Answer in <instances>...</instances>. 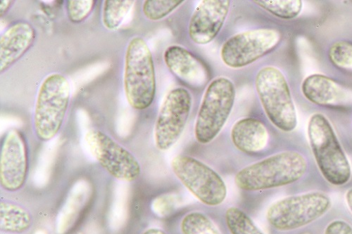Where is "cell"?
<instances>
[{
    "instance_id": "6da1fadb",
    "label": "cell",
    "mask_w": 352,
    "mask_h": 234,
    "mask_svg": "<svg viewBox=\"0 0 352 234\" xmlns=\"http://www.w3.org/2000/svg\"><path fill=\"white\" fill-rule=\"evenodd\" d=\"M308 169L306 158L296 151H285L241 169L234 183L241 190L258 191L294 184Z\"/></svg>"
},
{
    "instance_id": "7a4b0ae2",
    "label": "cell",
    "mask_w": 352,
    "mask_h": 234,
    "mask_svg": "<svg viewBox=\"0 0 352 234\" xmlns=\"http://www.w3.org/2000/svg\"><path fill=\"white\" fill-rule=\"evenodd\" d=\"M307 136L322 178L333 186L340 187L347 184L351 178V165L331 121L325 115L316 113L310 117Z\"/></svg>"
},
{
    "instance_id": "3957f363",
    "label": "cell",
    "mask_w": 352,
    "mask_h": 234,
    "mask_svg": "<svg viewBox=\"0 0 352 234\" xmlns=\"http://www.w3.org/2000/svg\"><path fill=\"white\" fill-rule=\"evenodd\" d=\"M124 86L129 105L142 110L149 108L156 95V74L153 54L141 37L129 42L125 55Z\"/></svg>"
},
{
    "instance_id": "277c9868",
    "label": "cell",
    "mask_w": 352,
    "mask_h": 234,
    "mask_svg": "<svg viewBox=\"0 0 352 234\" xmlns=\"http://www.w3.org/2000/svg\"><path fill=\"white\" fill-rule=\"evenodd\" d=\"M71 99V86L61 73L48 75L41 83L36 99L33 124L36 137L47 142L60 132Z\"/></svg>"
},
{
    "instance_id": "5b68a950",
    "label": "cell",
    "mask_w": 352,
    "mask_h": 234,
    "mask_svg": "<svg viewBox=\"0 0 352 234\" xmlns=\"http://www.w3.org/2000/svg\"><path fill=\"white\" fill-rule=\"evenodd\" d=\"M255 89L271 123L283 132L294 131L298 124L297 110L283 73L274 67L262 68L256 74Z\"/></svg>"
},
{
    "instance_id": "8992f818",
    "label": "cell",
    "mask_w": 352,
    "mask_h": 234,
    "mask_svg": "<svg viewBox=\"0 0 352 234\" xmlns=\"http://www.w3.org/2000/svg\"><path fill=\"white\" fill-rule=\"evenodd\" d=\"M332 207L329 194L310 191L280 199L270 207L267 219L280 231H289L305 227L324 216Z\"/></svg>"
},
{
    "instance_id": "52a82bcc",
    "label": "cell",
    "mask_w": 352,
    "mask_h": 234,
    "mask_svg": "<svg viewBox=\"0 0 352 234\" xmlns=\"http://www.w3.org/2000/svg\"><path fill=\"white\" fill-rule=\"evenodd\" d=\"M236 87L226 77L213 80L204 95L195 126V137L201 144L214 141L226 125L236 100Z\"/></svg>"
},
{
    "instance_id": "ba28073f",
    "label": "cell",
    "mask_w": 352,
    "mask_h": 234,
    "mask_svg": "<svg viewBox=\"0 0 352 234\" xmlns=\"http://www.w3.org/2000/svg\"><path fill=\"white\" fill-rule=\"evenodd\" d=\"M171 168L181 183L199 201L218 207L227 196V187L220 175L209 165L189 156L173 159Z\"/></svg>"
},
{
    "instance_id": "9c48e42d",
    "label": "cell",
    "mask_w": 352,
    "mask_h": 234,
    "mask_svg": "<svg viewBox=\"0 0 352 234\" xmlns=\"http://www.w3.org/2000/svg\"><path fill=\"white\" fill-rule=\"evenodd\" d=\"M85 139L91 154L113 178L131 183L140 178V163L119 142L98 129L88 131Z\"/></svg>"
},
{
    "instance_id": "30bf717a",
    "label": "cell",
    "mask_w": 352,
    "mask_h": 234,
    "mask_svg": "<svg viewBox=\"0 0 352 234\" xmlns=\"http://www.w3.org/2000/svg\"><path fill=\"white\" fill-rule=\"evenodd\" d=\"M192 105L191 94L184 87H176L167 94L155 127L157 150L168 151L179 141L189 119Z\"/></svg>"
},
{
    "instance_id": "8fae6325",
    "label": "cell",
    "mask_w": 352,
    "mask_h": 234,
    "mask_svg": "<svg viewBox=\"0 0 352 234\" xmlns=\"http://www.w3.org/2000/svg\"><path fill=\"white\" fill-rule=\"evenodd\" d=\"M280 40V33L274 29H257L243 32L224 43L221 49V58L229 68H244L270 53Z\"/></svg>"
},
{
    "instance_id": "7c38bea8",
    "label": "cell",
    "mask_w": 352,
    "mask_h": 234,
    "mask_svg": "<svg viewBox=\"0 0 352 234\" xmlns=\"http://www.w3.org/2000/svg\"><path fill=\"white\" fill-rule=\"evenodd\" d=\"M29 172L28 144L23 132L13 128L4 136L0 150V186L8 192L20 191Z\"/></svg>"
},
{
    "instance_id": "4fadbf2b",
    "label": "cell",
    "mask_w": 352,
    "mask_h": 234,
    "mask_svg": "<svg viewBox=\"0 0 352 234\" xmlns=\"http://www.w3.org/2000/svg\"><path fill=\"white\" fill-rule=\"evenodd\" d=\"M229 0H204L190 20L189 36L199 45H208L220 33L229 13Z\"/></svg>"
},
{
    "instance_id": "5bb4252c",
    "label": "cell",
    "mask_w": 352,
    "mask_h": 234,
    "mask_svg": "<svg viewBox=\"0 0 352 234\" xmlns=\"http://www.w3.org/2000/svg\"><path fill=\"white\" fill-rule=\"evenodd\" d=\"M36 38L34 27L25 21L11 24L0 38V71L5 73L32 48Z\"/></svg>"
},
{
    "instance_id": "9a60e30c",
    "label": "cell",
    "mask_w": 352,
    "mask_h": 234,
    "mask_svg": "<svg viewBox=\"0 0 352 234\" xmlns=\"http://www.w3.org/2000/svg\"><path fill=\"white\" fill-rule=\"evenodd\" d=\"M164 60L171 73L190 86L200 87L209 80L207 67L182 46L168 47L164 52Z\"/></svg>"
},
{
    "instance_id": "2e32d148",
    "label": "cell",
    "mask_w": 352,
    "mask_h": 234,
    "mask_svg": "<svg viewBox=\"0 0 352 234\" xmlns=\"http://www.w3.org/2000/svg\"><path fill=\"white\" fill-rule=\"evenodd\" d=\"M230 137L232 143L239 150L252 154L261 152L266 148L269 133L260 121L245 118L233 125Z\"/></svg>"
},
{
    "instance_id": "e0dca14e",
    "label": "cell",
    "mask_w": 352,
    "mask_h": 234,
    "mask_svg": "<svg viewBox=\"0 0 352 234\" xmlns=\"http://www.w3.org/2000/svg\"><path fill=\"white\" fill-rule=\"evenodd\" d=\"M302 91L310 102L322 106H336L346 97V91L330 78L313 74L307 77L302 85Z\"/></svg>"
},
{
    "instance_id": "ac0fdd59",
    "label": "cell",
    "mask_w": 352,
    "mask_h": 234,
    "mask_svg": "<svg viewBox=\"0 0 352 234\" xmlns=\"http://www.w3.org/2000/svg\"><path fill=\"white\" fill-rule=\"evenodd\" d=\"M33 224V215L23 204L11 200L0 201V230L2 232L21 234L30 229Z\"/></svg>"
},
{
    "instance_id": "d6986e66",
    "label": "cell",
    "mask_w": 352,
    "mask_h": 234,
    "mask_svg": "<svg viewBox=\"0 0 352 234\" xmlns=\"http://www.w3.org/2000/svg\"><path fill=\"white\" fill-rule=\"evenodd\" d=\"M134 3L133 0H107L104 1L102 21L105 27L111 31L118 28L133 8Z\"/></svg>"
},
{
    "instance_id": "ffe728a7",
    "label": "cell",
    "mask_w": 352,
    "mask_h": 234,
    "mask_svg": "<svg viewBox=\"0 0 352 234\" xmlns=\"http://www.w3.org/2000/svg\"><path fill=\"white\" fill-rule=\"evenodd\" d=\"M253 3L274 16L287 20L298 16L303 8L301 0H256Z\"/></svg>"
},
{
    "instance_id": "44dd1931",
    "label": "cell",
    "mask_w": 352,
    "mask_h": 234,
    "mask_svg": "<svg viewBox=\"0 0 352 234\" xmlns=\"http://www.w3.org/2000/svg\"><path fill=\"white\" fill-rule=\"evenodd\" d=\"M225 218L230 234H264L251 218L239 208L228 209Z\"/></svg>"
},
{
    "instance_id": "7402d4cb",
    "label": "cell",
    "mask_w": 352,
    "mask_h": 234,
    "mask_svg": "<svg viewBox=\"0 0 352 234\" xmlns=\"http://www.w3.org/2000/svg\"><path fill=\"white\" fill-rule=\"evenodd\" d=\"M181 229L183 234H221L210 218L200 212L186 215Z\"/></svg>"
},
{
    "instance_id": "603a6c76",
    "label": "cell",
    "mask_w": 352,
    "mask_h": 234,
    "mask_svg": "<svg viewBox=\"0 0 352 234\" xmlns=\"http://www.w3.org/2000/svg\"><path fill=\"white\" fill-rule=\"evenodd\" d=\"M184 3L183 0H148L144 3L142 12L146 19L153 21H160L168 16Z\"/></svg>"
},
{
    "instance_id": "cb8c5ba5",
    "label": "cell",
    "mask_w": 352,
    "mask_h": 234,
    "mask_svg": "<svg viewBox=\"0 0 352 234\" xmlns=\"http://www.w3.org/2000/svg\"><path fill=\"white\" fill-rule=\"evenodd\" d=\"M94 0H69L67 2V13L70 21L78 23L84 21L94 10Z\"/></svg>"
},
{
    "instance_id": "d4e9b609",
    "label": "cell",
    "mask_w": 352,
    "mask_h": 234,
    "mask_svg": "<svg viewBox=\"0 0 352 234\" xmlns=\"http://www.w3.org/2000/svg\"><path fill=\"white\" fill-rule=\"evenodd\" d=\"M331 62L339 68L352 67V45L346 42H338L330 48Z\"/></svg>"
},
{
    "instance_id": "484cf974",
    "label": "cell",
    "mask_w": 352,
    "mask_h": 234,
    "mask_svg": "<svg viewBox=\"0 0 352 234\" xmlns=\"http://www.w3.org/2000/svg\"><path fill=\"white\" fill-rule=\"evenodd\" d=\"M324 234H352V226L344 220H334L327 226Z\"/></svg>"
},
{
    "instance_id": "4316f807",
    "label": "cell",
    "mask_w": 352,
    "mask_h": 234,
    "mask_svg": "<svg viewBox=\"0 0 352 234\" xmlns=\"http://www.w3.org/2000/svg\"><path fill=\"white\" fill-rule=\"evenodd\" d=\"M14 3V1H11V0H2L0 2V14H1V16H5Z\"/></svg>"
},
{
    "instance_id": "83f0119b",
    "label": "cell",
    "mask_w": 352,
    "mask_h": 234,
    "mask_svg": "<svg viewBox=\"0 0 352 234\" xmlns=\"http://www.w3.org/2000/svg\"><path fill=\"white\" fill-rule=\"evenodd\" d=\"M345 200L347 207L352 214V188L347 190L345 194Z\"/></svg>"
},
{
    "instance_id": "f1b7e54d",
    "label": "cell",
    "mask_w": 352,
    "mask_h": 234,
    "mask_svg": "<svg viewBox=\"0 0 352 234\" xmlns=\"http://www.w3.org/2000/svg\"><path fill=\"white\" fill-rule=\"evenodd\" d=\"M142 234H166L163 230L157 228H151L145 230Z\"/></svg>"
}]
</instances>
